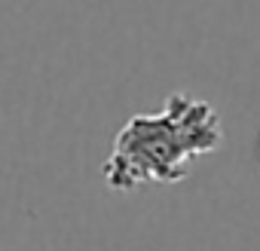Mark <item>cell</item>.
Here are the masks:
<instances>
[{
	"label": "cell",
	"instance_id": "1",
	"mask_svg": "<svg viewBox=\"0 0 260 251\" xmlns=\"http://www.w3.org/2000/svg\"><path fill=\"white\" fill-rule=\"evenodd\" d=\"M223 122L217 110L190 95L172 92L153 113H135L116 132L101 178L113 193H132L144 184H181L199 156L217 153Z\"/></svg>",
	"mask_w": 260,
	"mask_h": 251
}]
</instances>
